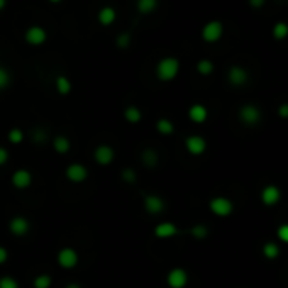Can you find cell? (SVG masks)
Wrapping results in <instances>:
<instances>
[{"label": "cell", "mask_w": 288, "mask_h": 288, "mask_svg": "<svg viewBox=\"0 0 288 288\" xmlns=\"http://www.w3.org/2000/svg\"><path fill=\"white\" fill-rule=\"evenodd\" d=\"M178 71H180V61L173 56L163 58L158 63V66H156V76L161 81H172L178 75Z\"/></svg>", "instance_id": "1"}, {"label": "cell", "mask_w": 288, "mask_h": 288, "mask_svg": "<svg viewBox=\"0 0 288 288\" xmlns=\"http://www.w3.org/2000/svg\"><path fill=\"white\" fill-rule=\"evenodd\" d=\"M209 207H211L212 214H216V216H219V217L231 216L232 211H234L232 202L226 197H214L211 200V203H209Z\"/></svg>", "instance_id": "2"}, {"label": "cell", "mask_w": 288, "mask_h": 288, "mask_svg": "<svg viewBox=\"0 0 288 288\" xmlns=\"http://www.w3.org/2000/svg\"><path fill=\"white\" fill-rule=\"evenodd\" d=\"M239 119H241L246 126H256V124H260V120H261V110L258 109L256 105L246 104L241 107V110H239Z\"/></svg>", "instance_id": "3"}, {"label": "cell", "mask_w": 288, "mask_h": 288, "mask_svg": "<svg viewBox=\"0 0 288 288\" xmlns=\"http://www.w3.org/2000/svg\"><path fill=\"white\" fill-rule=\"evenodd\" d=\"M222 34H224V26H222V22H219V21L207 22L202 29V37H203V41H207V43H217L219 39L222 37Z\"/></svg>", "instance_id": "4"}, {"label": "cell", "mask_w": 288, "mask_h": 288, "mask_svg": "<svg viewBox=\"0 0 288 288\" xmlns=\"http://www.w3.org/2000/svg\"><path fill=\"white\" fill-rule=\"evenodd\" d=\"M167 281L170 288H185L188 283V275L183 268H173V270L168 273Z\"/></svg>", "instance_id": "5"}, {"label": "cell", "mask_w": 288, "mask_h": 288, "mask_svg": "<svg viewBox=\"0 0 288 288\" xmlns=\"http://www.w3.org/2000/svg\"><path fill=\"white\" fill-rule=\"evenodd\" d=\"M66 178L73 183H81L89 178V170L80 163H73L66 168Z\"/></svg>", "instance_id": "6"}, {"label": "cell", "mask_w": 288, "mask_h": 288, "mask_svg": "<svg viewBox=\"0 0 288 288\" xmlns=\"http://www.w3.org/2000/svg\"><path fill=\"white\" fill-rule=\"evenodd\" d=\"M58 263H60L61 268H75L78 263V253L73 250V248H63V250L58 253Z\"/></svg>", "instance_id": "7"}, {"label": "cell", "mask_w": 288, "mask_h": 288, "mask_svg": "<svg viewBox=\"0 0 288 288\" xmlns=\"http://www.w3.org/2000/svg\"><path fill=\"white\" fill-rule=\"evenodd\" d=\"M281 198V192L276 185H266L265 188L261 190V202L266 205V207H273L280 202Z\"/></svg>", "instance_id": "8"}, {"label": "cell", "mask_w": 288, "mask_h": 288, "mask_svg": "<svg viewBox=\"0 0 288 288\" xmlns=\"http://www.w3.org/2000/svg\"><path fill=\"white\" fill-rule=\"evenodd\" d=\"M185 146H187V151L190 154L200 156L207 149V141H205L202 136H188L187 141H185Z\"/></svg>", "instance_id": "9"}, {"label": "cell", "mask_w": 288, "mask_h": 288, "mask_svg": "<svg viewBox=\"0 0 288 288\" xmlns=\"http://www.w3.org/2000/svg\"><path fill=\"white\" fill-rule=\"evenodd\" d=\"M94 158L97 159V163L102 164V167H107V164H110L112 161H114L115 153H114V149H112L110 146L100 144V146H97V148H95Z\"/></svg>", "instance_id": "10"}, {"label": "cell", "mask_w": 288, "mask_h": 288, "mask_svg": "<svg viewBox=\"0 0 288 288\" xmlns=\"http://www.w3.org/2000/svg\"><path fill=\"white\" fill-rule=\"evenodd\" d=\"M46 37H48L46 31L43 27H39V26H32V27H29L26 31V41L29 43V45H32V46L43 45V43L46 41Z\"/></svg>", "instance_id": "11"}, {"label": "cell", "mask_w": 288, "mask_h": 288, "mask_svg": "<svg viewBox=\"0 0 288 288\" xmlns=\"http://www.w3.org/2000/svg\"><path fill=\"white\" fill-rule=\"evenodd\" d=\"M229 84L234 85V87H242L244 84L248 81V71L244 70L242 66H232L231 70H229Z\"/></svg>", "instance_id": "12"}, {"label": "cell", "mask_w": 288, "mask_h": 288, "mask_svg": "<svg viewBox=\"0 0 288 288\" xmlns=\"http://www.w3.org/2000/svg\"><path fill=\"white\" fill-rule=\"evenodd\" d=\"M144 209L149 214H161L164 211V200L158 195H146L144 197Z\"/></svg>", "instance_id": "13"}, {"label": "cell", "mask_w": 288, "mask_h": 288, "mask_svg": "<svg viewBox=\"0 0 288 288\" xmlns=\"http://www.w3.org/2000/svg\"><path fill=\"white\" fill-rule=\"evenodd\" d=\"M9 229H11V232L14 234V236H26L27 231H29V222H27V219H24L21 216H17V217H14L11 224H9Z\"/></svg>", "instance_id": "14"}, {"label": "cell", "mask_w": 288, "mask_h": 288, "mask_svg": "<svg viewBox=\"0 0 288 288\" xmlns=\"http://www.w3.org/2000/svg\"><path fill=\"white\" fill-rule=\"evenodd\" d=\"M154 234H156V237H159V239H168V237L177 236L178 229L172 222H161L154 227Z\"/></svg>", "instance_id": "15"}, {"label": "cell", "mask_w": 288, "mask_h": 288, "mask_svg": "<svg viewBox=\"0 0 288 288\" xmlns=\"http://www.w3.org/2000/svg\"><path fill=\"white\" fill-rule=\"evenodd\" d=\"M32 182V175L27 172V170H17L16 173L12 175V185L17 188H27Z\"/></svg>", "instance_id": "16"}, {"label": "cell", "mask_w": 288, "mask_h": 288, "mask_svg": "<svg viewBox=\"0 0 288 288\" xmlns=\"http://www.w3.org/2000/svg\"><path fill=\"white\" fill-rule=\"evenodd\" d=\"M188 117L192 119L193 122H197V124H202V122L207 120V117H209V110L205 109V107L202 104H195L190 107V110H188Z\"/></svg>", "instance_id": "17"}, {"label": "cell", "mask_w": 288, "mask_h": 288, "mask_svg": "<svg viewBox=\"0 0 288 288\" xmlns=\"http://www.w3.org/2000/svg\"><path fill=\"white\" fill-rule=\"evenodd\" d=\"M117 19V12L114 7H102L99 11V22L102 26H110Z\"/></svg>", "instance_id": "18"}, {"label": "cell", "mask_w": 288, "mask_h": 288, "mask_svg": "<svg viewBox=\"0 0 288 288\" xmlns=\"http://www.w3.org/2000/svg\"><path fill=\"white\" fill-rule=\"evenodd\" d=\"M53 146H55L56 153L66 154L71 148V143H70V139L65 138V136H56V138L53 139Z\"/></svg>", "instance_id": "19"}, {"label": "cell", "mask_w": 288, "mask_h": 288, "mask_svg": "<svg viewBox=\"0 0 288 288\" xmlns=\"http://www.w3.org/2000/svg\"><path fill=\"white\" fill-rule=\"evenodd\" d=\"M141 159L148 168H154L158 164V153L154 149H144L143 154H141Z\"/></svg>", "instance_id": "20"}, {"label": "cell", "mask_w": 288, "mask_h": 288, "mask_svg": "<svg viewBox=\"0 0 288 288\" xmlns=\"http://www.w3.org/2000/svg\"><path fill=\"white\" fill-rule=\"evenodd\" d=\"M159 0H138V11L141 14H151L158 9Z\"/></svg>", "instance_id": "21"}, {"label": "cell", "mask_w": 288, "mask_h": 288, "mask_svg": "<svg viewBox=\"0 0 288 288\" xmlns=\"http://www.w3.org/2000/svg\"><path fill=\"white\" fill-rule=\"evenodd\" d=\"M124 117H126V120L131 122V124H138V122L143 119V114H141V110L138 107L131 105L124 110Z\"/></svg>", "instance_id": "22"}, {"label": "cell", "mask_w": 288, "mask_h": 288, "mask_svg": "<svg viewBox=\"0 0 288 288\" xmlns=\"http://www.w3.org/2000/svg\"><path fill=\"white\" fill-rule=\"evenodd\" d=\"M263 255L266 256V260H276L280 256V246L276 242H266L263 246Z\"/></svg>", "instance_id": "23"}, {"label": "cell", "mask_w": 288, "mask_h": 288, "mask_svg": "<svg viewBox=\"0 0 288 288\" xmlns=\"http://www.w3.org/2000/svg\"><path fill=\"white\" fill-rule=\"evenodd\" d=\"M56 90L60 92L61 95H68L71 92V81L68 80L65 75H60L56 78Z\"/></svg>", "instance_id": "24"}, {"label": "cell", "mask_w": 288, "mask_h": 288, "mask_svg": "<svg viewBox=\"0 0 288 288\" xmlns=\"http://www.w3.org/2000/svg\"><path fill=\"white\" fill-rule=\"evenodd\" d=\"M156 128H158V133L164 134V136L173 134V131H175L173 122H172V120H168V119H159V120H158V124H156Z\"/></svg>", "instance_id": "25"}, {"label": "cell", "mask_w": 288, "mask_h": 288, "mask_svg": "<svg viewBox=\"0 0 288 288\" xmlns=\"http://www.w3.org/2000/svg\"><path fill=\"white\" fill-rule=\"evenodd\" d=\"M197 70H198L200 75L207 76V75H211V73L214 71V63L211 60H200L197 63Z\"/></svg>", "instance_id": "26"}, {"label": "cell", "mask_w": 288, "mask_h": 288, "mask_svg": "<svg viewBox=\"0 0 288 288\" xmlns=\"http://www.w3.org/2000/svg\"><path fill=\"white\" fill-rule=\"evenodd\" d=\"M273 36H275V39H285L288 36V24L276 22L275 27H273Z\"/></svg>", "instance_id": "27"}, {"label": "cell", "mask_w": 288, "mask_h": 288, "mask_svg": "<svg viewBox=\"0 0 288 288\" xmlns=\"http://www.w3.org/2000/svg\"><path fill=\"white\" fill-rule=\"evenodd\" d=\"M53 283V278L50 275H39L34 280V288H50Z\"/></svg>", "instance_id": "28"}, {"label": "cell", "mask_w": 288, "mask_h": 288, "mask_svg": "<svg viewBox=\"0 0 288 288\" xmlns=\"http://www.w3.org/2000/svg\"><path fill=\"white\" fill-rule=\"evenodd\" d=\"M192 236L195 237V239H205L209 236V229H207V226H203V224H198V226H193L192 227Z\"/></svg>", "instance_id": "29"}, {"label": "cell", "mask_w": 288, "mask_h": 288, "mask_svg": "<svg viewBox=\"0 0 288 288\" xmlns=\"http://www.w3.org/2000/svg\"><path fill=\"white\" fill-rule=\"evenodd\" d=\"M9 84H11V73H9L6 68L0 66V90L7 89Z\"/></svg>", "instance_id": "30"}, {"label": "cell", "mask_w": 288, "mask_h": 288, "mask_svg": "<svg viewBox=\"0 0 288 288\" xmlns=\"http://www.w3.org/2000/svg\"><path fill=\"white\" fill-rule=\"evenodd\" d=\"M9 141H11L12 144H19L24 141V133L21 129H12L11 133H9Z\"/></svg>", "instance_id": "31"}, {"label": "cell", "mask_w": 288, "mask_h": 288, "mask_svg": "<svg viewBox=\"0 0 288 288\" xmlns=\"http://www.w3.org/2000/svg\"><path fill=\"white\" fill-rule=\"evenodd\" d=\"M131 45V36H129V32H122L117 36V46L120 48V50H126Z\"/></svg>", "instance_id": "32"}, {"label": "cell", "mask_w": 288, "mask_h": 288, "mask_svg": "<svg viewBox=\"0 0 288 288\" xmlns=\"http://www.w3.org/2000/svg\"><path fill=\"white\" fill-rule=\"evenodd\" d=\"M0 288H19V283L11 276H4L0 278Z\"/></svg>", "instance_id": "33"}, {"label": "cell", "mask_w": 288, "mask_h": 288, "mask_svg": "<svg viewBox=\"0 0 288 288\" xmlns=\"http://www.w3.org/2000/svg\"><path fill=\"white\" fill-rule=\"evenodd\" d=\"M122 180L128 183H134L136 182V172L131 168H126L124 172H122Z\"/></svg>", "instance_id": "34"}, {"label": "cell", "mask_w": 288, "mask_h": 288, "mask_svg": "<svg viewBox=\"0 0 288 288\" xmlns=\"http://www.w3.org/2000/svg\"><path fill=\"white\" fill-rule=\"evenodd\" d=\"M276 234H278V237H280V241L288 244V224H283V226L278 227Z\"/></svg>", "instance_id": "35"}, {"label": "cell", "mask_w": 288, "mask_h": 288, "mask_svg": "<svg viewBox=\"0 0 288 288\" xmlns=\"http://www.w3.org/2000/svg\"><path fill=\"white\" fill-rule=\"evenodd\" d=\"M32 138H34V143H43V141H46V131H43V129L34 131Z\"/></svg>", "instance_id": "36"}, {"label": "cell", "mask_w": 288, "mask_h": 288, "mask_svg": "<svg viewBox=\"0 0 288 288\" xmlns=\"http://www.w3.org/2000/svg\"><path fill=\"white\" fill-rule=\"evenodd\" d=\"M278 115H280L281 119H288V102L280 104V107H278Z\"/></svg>", "instance_id": "37"}, {"label": "cell", "mask_w": 288, "mask_h": 288, "mask_svg": "<svg viewBox=\"0 0 288 288\" xmlns=\"http://www.w3.org/2000/svg\"><path fill=\"white\" fill-rule=\"evenodd\" d=\"M9 161V151L6 148H0V167Z\"/></svg>", "instance_id": "38"}, {"label": "cell", "mask_w": 288, "mask_h": 288, "mask_svg": "<svg viewBox=\"0 0 288 288\" xmlns=\"http://www.w3.org/2000/svg\"><path fill=\"white\" fill-rule=\"evenodd\" d=\"M7 260H9V253H7V250H6V248L0 246V265H2V263H6Z\"/></svg>", "instance_id": "39"}, {"label": "cell", "mask_w": 288, "mask_h": 288, "mask_svg": "<svg viewBox=\"0 0 288 288\" xmlns=\"http://www.w3.org/2000/svg\"><path fill=\"white\" fill-rule=\"evenodd\" d=\"M266 0H250V6L255 7V9H261L263 6H265Z\"/></svg>", "instance_id": "40"}, {"label": "cell", "mask_w": 288, "mask_h": 288, "mask_svg": "<svg viewBox=\"0 0 288 288\" xmlns=\"http://www.w3.org/2000/svg\"><path fill=\"white\" fill-rule=\"evenodd\" d=\"M66 288H81V286L78 285V283H68V285H66Z\"/></svg>", "instance_id": "41"}, {"label": "cell", "mask_w": 288, "mask_h": 288, "mask_svg": "<svg viewBox=\"0 0 288 288\" xmlns=\"http://www.w3.org/2000/svg\"><path fill=\"white\" fill-rule=\"evenodd\" d=\"M7 6V0H0V11H4Z\"/></svg>", "instance_id": "42"}, {"label": "cell", "mask_w": 288, "mask_h": 288, "mask_svg": "<svg viewBox=\"0 0 288 288\" xmlns=\"http://www.w3.org/2000/svg\"><path fill=\"white\" fill-rule=\"evenodd\" d=\"M51 4H58V2H61V0H50Z\"/></svg>", "instance_id": "43"}]
</instances>
